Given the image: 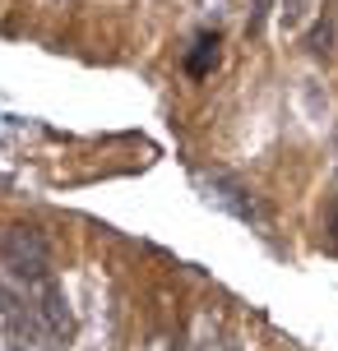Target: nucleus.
Masks as SVG:
<instances>
[{"label": "nucleus", "instance_id": "423d86ee", "mask_svg": "<svg viewBox=\"0 0 338 351\" xmlns=\"http://www.w3.org/2000/svg\"><path fill=\"white\" fill-rule=\"evenodd\" d=\"M264 10H269V0H260V14H255V23H250V28H260V19H264Z\"/></svg>", "mask_w": 338, "mask_h": 351}, {"label": "nucleus", "instance_id": "0eeeda50", "mask_svg": "<svg viewBox=\"0 0 338 351\" xmlns=\"http://www.w3.org/2000/svg\"><path fill=\"white\" fill-rule=\"evenodd\" d=\"M153 351H167V347H153Z\"/></svg>", "mask_w": 338, "mask_h": 351}, {"label": "nucleus", "instance_id": "7ed1b4c3", "mask_svg": "<svg viewBox=\"0 0 338 351\" xmlns=\"http://www.w3.org/2000/svg\"><path fill=\"white\" fill-rule=\"evenodd\" d=\"M28 305L37 310V319H42V324H47L56 337H70L74 319H70V305H65V296H60L56 278H47L42 287H33V291H28Z\"/></svg>", "mask_w": 338, "mask_h": 351}, {"label": "nucleus", "instance_id": "f257e3e1", "mask_svg": "<svg viewBox=\"0 0 338 351\" xmlns=\"http://www.w3.org/2000/svg\"><path fill=\"white\" fill-rule=\"evenodd\" d=\"M0 268L28 291L52 278V245L37 227H5L0 231Z\"/></svg>", "mask_w": 338, "mask_h": 351}, {"label": "nucleus", "instance_id": "f03ea898", "mask_svg": "<svg viewBox=\"0 0 338 351\" xmlns=\"http://www.w3.org/2000/svg\"><path fill=\"white\" fill-rule=\"evenodd\" d=\"M209 199H214L218 208L236 213L241 222H255V227H269V213L264 204L255 199V194L241 185V180H232V176H209Z\"/></svg>", "mask_w": 338, "mask_h": 351}, {"label": "nucleus", "instance_id": "39448f33", "mask_svg": "<svg viewBox=\"0 0 338 351\" xmlns=\"http://www.w3.org/2000/svg\"><path fill=\"white\" fill-rule=\"evenodd\" d=\"M329 245L338 250V208H334V222H329Z\"/></svg>", "mask_w": 338, "mask_h": 351}, {"label": "nucleus", "instance_id": "20e7f679", "mask_svg": "<svg viewBox=\"0 0 338 351\" xmlns=\"http://www.w3.org/2000/svg\"><path fill=\"white\" fill-rule=\"evenodd\" d=\"M218 65V37L214 33H204L195 42V51L185 56V74H195V79H204V74Z\"/></svg>", "mask_w": 338, "mask_h": 351}]
</instances>
